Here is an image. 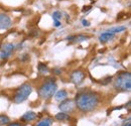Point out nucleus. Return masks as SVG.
I'll return each instance as SVG.
<instances>
[{"label": "nucleus", "instance_id": "2", "mask_svg": "<svg viewBox=\"0 0 131 126\" xmlns=\"http://www.w3.org/2000/svg\"><path fill=\"white\" fill-rule=\"evenodd\" d=\"M57 89L58 86L54 82V79H49L41 84V86L37 90V93L42 100H49L56 94Z\"/></svg>", "mask_w": 131, "mask_h": 126}, {"label": "nucleus", "instance_id": "15", "mask_svg": "<svg viewBox=\"0 0 131 126\" xmlns=\"http://www.w3.org/2000/svg\"><path fill=\"white\" fill-rule=\"evenodd\" d=\"M37 69H38V72L40 74H47V73H49V68L47 67V65L39 64L38 67H37Z\"/></svg>", "mask_w": 131, "mask_h": 126}, {"label": "nucleus", "instance_id": "4", "mask_svg": "<svg viewBox=\"0 0 131 126\" xmlns=\"http://www.w3.org/2000/svg\"><path fill=\"white\" fill-rule=\"evenodd\" d=\"M31 92H32V87L29 84L21 85L17 89L16 93L13 97V102L16 104H20V103L24 102L28 98V96L31 94Z\"/></svg>", "mask_w": 131, "mask_h": 126}, {"label": "nucleus", "instance_id": "17", "mask_svg": "<svg viewBox=\"0 0 131 126\" xmlns=\"http://www.w3.org/2000/svg\"><path fill=\"white\" fill-rule=\"evenodd\" d=\"M62 12L61 11H54L53 13H52V18H53V20H60V19H62Z\"/></svg>", "mask_w": 131, "mask_h": 126}, {"label": "nucleus", "instance_id": "12", "mask_svg": "<svg viewBox=\"0 0 131 126\" xmlns=\"http://www.w3.org/2000/svg\"><path fill=\"white\" fill-rule=\"evenodd\" d=\"M54 118H56L58 121H66V120H69V119H70V116H69L68 113H66V112H60V113H58V114L54 116Z\"/></svg>", "mask_w": 131, "mask_h": 126}, {"label": "nucleus", "instance_id": "23", "mask_svg": "<svg viewBox=\"0 0 131 126\" xmlns=\"http://www.w3.org/2000/svg\"><path fill=\"white\" fill-rule=\"evenodd\" d=\"M89 9H90V6H87V7H84V9H83V11L85 12L86 10H89Z\"/></svg>", "mask_w": 131, "mask_h": 126}, {"label": "nucleus", "instance_id": "25", "mask_svg": "<svg viewBox=\"0 0 131 126\" xmlns=\"http://www.w3.org/2000/svg\"><path fill=\"white\" fill-rule=\"evenodd\" d=\"M0 126H1V125H0Z\"/></svg>", "mask_w": 131, "mask_h": 126}, {"label": "nucleus", "instance_id": "14", "mask_svg": "<svg viewBox=\"0 0 131 126\" xmlns=\"http://www.w3.org/2000/svg\"><path fill=\"white\" fill-rule=\"evenodd\" d=\"M10 123V119L6 115H0V125H7Z\"/></svg>", "mask_w": 131, "mask_h": 126}, {"label": "nucleus", "instance_id": "22", "mask_svg": "<svg viewBox=\"0 0 131 126\" xmlns=\"http://www.w3.org/2000/svg\"><path fill=\"white\" fill-rule=\"evenodd\" d=\"M53 22H54V26H56V27H60V26H61L60 20H53Z\"/></svg>", "mask_w": 131, "mask_h": 126}, {"label": "nucleus", "instance_id": "9", "mask_svg": "<svg viewBox=\"0 0 131 126\" xmlns=\"http://www.w3.org/2000/svg\"><path fill=\"white\" fill-rule=\"evenodd\" d=\"M36 117H37V115H36L35 112H33V111H27V112H25V113L21 116L20 120L27 123V122H31L34 119H36Z\"/></svg>", "mask_w": 131, "mask_h": 126}, {"label": "nucleus", "instance_id": "18", "mask_svg": "<svg viewBox=\"0 0 131 126\" xmlns=\"http://www.w3.org/2000/svg\"><path fill=\"white\" fill-rule=\"evenodd\" d=\"M53 73L56 75H60V74H62V70L59 69V68H56V69H53Z\"/></svg>", "mask_w": 131, "mask_h": 126}, {"label": "nucleus", "instance_id": "6", "mask_svg": "<svg viewBox=\"0 0 131 126\" xmlns=\"http://www.w3.org/2000/svg\"><path fill=\"white\" fill-rule=\"evenodd\" d=\"M14 48H15V47H14L12 44H10V43L4 44V45L1 47L0 58H1L2 60H6V59H8V58L11 56L12 51L14 50Z\"/></svg>", "mask_w": 131, "mask_h": 126}, {"label": "nucleus", "instance_id": "16", "mask_svg": "<svg viewBox=\"0 0 131 126\" xmlns=\"http://www.w3.org/2000/svg\"><path fill=\"white\" fill-rule=\"evenodd\" d=\"M50 124H51V121L49 119H45V120L39 121L35 126H50Z\"/></svg>", "mask_w": 131, "mask_h": 126}, {"label": "nucleus", "instance_id": "21", "mask_svg": "<svg viewBox=\"0 0 131 126\" xmlns=\"http://www.w3.org/2000/svg\"><path fill=\"white\" fill-rule=\"evenodd\" d=\"M122 126H131V122H130V118L127 120V121H125L123 124H122Z\"/></svg>", "mask_w": 131, "mask_h": 126}, {"label": "nucleus", "instance_id": "19", "mask_svg": "<svg viewBox=\"0 0 131 126\" xmlns=\"http://www.w3.org/2000/svg\"><path fill=\"white\" fill-rule=\"evenodd\" d=\"M82 24L84 25V26H90V22L88 21V20H86V19H83L82 20Z\"/></svg>", "mask_w": 131, "mask_h": 126}, {"label": "nucleus", "instance_id": "24", "mask_svg": "<svg viewBox=\"0 0 131 126\" xmlns=\"http://www.w3.org/2000/svg\"><path fill=\"white\" fill-rule=\"evenodd\" d=\"M73 126H75V125H73Z\"/></svg>", "mask_w": 131, "mask_h": 126}, {"label": "nucleus", "instance_id": "11", "mask_svg": "<svg viewBox=\"0 0 131 126\" xmlns=\"http://www.w3.org/2000/svg\"><path fill=\"white\" fill-rule=\"evenodd\" d=\"M115 36V34L113 33H111V32H103L101 35H100V40L101 41H103V43H106V41H109V40H111V39H113Z\"/></svg>", "mask_w": 131, "mask_h": 126}, {"label": "nucleus", "instance_id": "5", "mask_svg": "<svg viewBox=\"0 0 131 126\" xmlns=\"http://www.w3.org/2000/svg\"><path fill=\"white\" fill-rule=\"evenodd\" d=\"M86 78V74L81 71V70H75L72 72L71 76H70V79H71V82L74 83L75 85H80L82 84L83 81Z\"/></svg>", "mask_w": 131, "mask_h": 126}, {"label": "nucleus", "instance_id": "3", "mask_svg": "<svg viewBox=\"0 0 131 126\" xmlns=\"http://www.w3.org/2000/svg\"><path fill=\"white\" fill-rule=\"evenodd\" d=\"M114 88L119 91L131 90V74L129 72H121L114 80Z\"/></svg>", "mask_w": 131, "mask_h": 126}, {"label": "nucleus", "instance_id": "10", "mask_svg": "<svg viewBox=\"0 0 131 126\" xmlns=\"http://www.w3.org/2000/svg\"><path fill=\"white\" fill-rule=\"evenodd\" d=\"M54 96V99L59 102H62L66 99H68V92L66 90H60L58 92H56V94L53 95Z\"/></svg>", "mask_w": 131, "mask_h": 126}, {"label": "nucleus", "instance_id": "8", "mask_svg": "<svg viewBox=\"0 0 131 126\" xmlns=\"http://www.w3.org/2000/svg\"><path fill=\"white\" fill-rule=\"evenodd\" d=\"M12 24L11 18L5 13H0V29L5 30L8 29Z\"/></svg>", "mask_w": 131, "mask_h": 126}, {"label": "nucleus", "instance_id": "7", "mask_svg": "<svg viewBox=\"0 0 131 126\" xmlns=\"http://www.w3.org/2000/svg\"><path fill=\"white\" fill-rule=\"evenodd\" d=\"M75 102L73 101V100H69V99H66L64 101H62L61 102V104H60V106H59V108L61 109L62 112H66V113H68V112H71V111L74 110V108H75Z\"/></svg>", "mask_w": 131, "mask_h": 126}, {"label": "nucleus", "instance_id": "1", "mask_svg": "<svg viewBox=\"0 0 131 126\" xmlns=\"http://www.w3.org/2000/svg\"><path fill=\"white\" fill-rule=\"evenodd\" d=\"M100 103V96L92 91H84L76 96L75 105L84 113L92 112L98 107Z\"/></svg>", "mask_w": 131, "mask_h": 126}, {"label": "nucleus", "instance_id": "20", "mask_svg": "<svg viewBox=\"0 0 131 126\" xmlns=\"http://www.w3.org/2000/svg\"><path fill=\"white\" fill-rule=\"evenodd\" d=\"M7 126H22V124L18 123V122H13V123H8Z\"/></svg>", "mask_w": 131, "mask_h": 126}, {"label": "nucleus", "instance_id": "13", "mask_svg": "<svg viewBox=\"0 0 131 126\" xmlns=\"http://www.w3.org/2000/svg\"><path fill=\"white\" fill-rule=\"evenodd\" d=\"M124 30H126V27H125V26H116V27H113V28L109 29L108 32L113 33V34H116V33H118V32H124Z\"/></svg>", "mask_w": 131, "mask_h": 126}]
</instances>
